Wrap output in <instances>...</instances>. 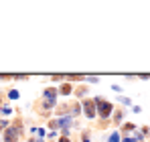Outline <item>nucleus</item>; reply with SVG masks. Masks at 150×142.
<instances>
[{"label": "nucleus", "instance_id": "1", "mask_svg": "<svg viewBox=\"0 0 150 142\" xmlns=\"http://www.w3.org/2000/svg\"><path fill=\"white\" fill-rule=\"evenodd\" d=\"M21 122H16L14 126H10V128H6V132H4V142H16L18 140V132H21Z\"/></svg>", "mask_w": 150, "mask_h": 142}, {"label": "nucleus", "instance_id": "2", "mask_svg": "<svg viewBox=\"0 0 150 142\" xmlns=\"http://www.w3.org/2000/svg\"><path fill=\"white\" fill-rule=\"evenodd\" d=\"M96 106H98V114H100L101 118H110V114H112V104L110 102L96 99Z\"/></svg>", "mask_w": 150, "mask_h": 142}, {"label": "nucleus", "instance_id": "3", "mask_svg": "<svg viewBox=\"0 0 150 142\" xmlns=\"http://www.w3.org/2000/svg\"><path fill=\"white\" fill-rule=\"evenodd\" d=\"M83 114H85L87 118H93V116H96V102H93V99H85V102H83Z\"/></svg>", "mask_w": 150, "mask_h": 142}, {"label": "nucleus", "instance_id": "4", "mask_svg": "<svg viewBox=\"0 0 150 142\" xmlns=\"http://www.w3.org/2000/svg\"><path fill=\"white\" fill-rule=\"evenodd\" d=\"M45 95H47V99H55V95H57V89L49 87V89H45Z\"/></svg>", "mask_w": 150, "mask_h": 142}, {"label": "nucleus", "instance_id": "5", "mask_svg": "<svg viewBox=\"0 0 150 142\" xmlns=\"http://www.w3.org/2000/svg\"><path fill=\"white\" fill-rule=\"evenodd\" d=\"M61 94H71V85H69V83H63V85H61Z\"/></svg>", "mask_w": 150, "mask_h": 142}, {"label": "nucleus", "instance_id": "6", "mask_svg": "<svg viewBox=\"0 0 150 142\" xmlns=\"http://www.w3.org/2000/svg\"><path fill=\"white\" fill-rule=\"evenodd\" d=\"M134 128H136V126H134V124H124V128H122V130H124L126 134H128V132H132V130H134Z\"/></svg>", "mask_w": 150, "mask_h": 142}, {"label": "nucleus", "instance_id": "7", "mask_svg": "<svg viewBox=\"0 0 150 142\" xmlns=\"http://www.w3.org/2000/svg\"><path fill=\"white\" fill-rule=\"evenodd\" d=\"M110 142H120V134H118V132H114V134L110 136Z\"/></svg>", "mask_w": 150, "mask_h": 142}, {"label": "nucleus", "instance_id": "8", "mask_svg": "<svg viewBox=\"0 0 150 142\" xmlns=\"http://www.w3.org/2000/svg\"><path fill=\"white\" fill-rule=\"evenodd\" d=\"M2 114H4V116H10V114H12V108L4 106V108H2Z\"/></svg>", "mask_w": 150, "mask_h": 142}, {"label": "nucleus", "instance_id": "9", "mask_svg": "<svg viewBox=\"0 0 150 142\" xmlns=\"http://www.w3.org/2000/svg\"><path fill=\"white\" fill-rule=\"evenodd\" d=\"M67 79H71V81H79V79H85L83 75H69Z\"/></svg>", "mask_w": 150, "mask_h": 142}, {"label": "nucleus", "instance_id": "10", "mask_svg": "<svg viewBox=\"0 0 150 142\" xmlns=\"http://www.w3.org/2000/svg\"><path fill=\"white\" fill-rule=\"evenodd\" d=\"M55 106V99H45V108H53Z\"/></svg>", "mask_w": 150, "mask_h": 142}, {"label": "nucleus", "instance_id": "11", "mask_svg": "<svg viewBox=\"0 0 150 142\" xmlns=\"http://www.w3.org/2000/svg\"><path fill=\"white\" fill-rule=\"evenodd\" d=\"M8 97H10V99H16V97H18V92H16V89H12V92L8 94Z\"/></svg>", "mask_w": 150, "mask_h": 142}, {"label": "nucleus", "instance_id": "12", "mask_svg": "<svg viewBox=\"0 0 150 142\" xmlns=\"http://www.w3.org/2000/svg\"><path fill=\"white\" fill-rule=\"evenodd\" d=\"M59 142H71V140H69V136H61V140H59Z\"/></svg>", "mask_w": 150, "mask_h": 142}, {"label": "nucleus", "instance_id": "13", "mask_svg": "<svg viewBox=\"0 0 150 142\" xmlns=\"http://www.w3.org/2000/svg\"><path fill=\"white\" fill-rule=\"evenodd\" d=\"M122 142H136V140H134V138H124Z\"/></svg>", "mask_w": 150, "mask_h": 142}]
</instances>
